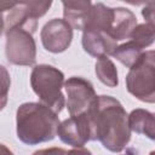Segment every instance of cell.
<instances>
[{
  "label": "cell",
  "instance_id": "6da1fadb",
  "mask_svg": "<svg viewBox=\"0 0 155 155\" xmlns=\"http://www.w3.org/2000/svg\"><path fill=\"white\" fill-rule=\"evenodd\" d=\"M87 114L91 124V140H99L113 153H120L127 147L131 139L128 114L117 99L98 96Z\"/></svg>",
  "mask_w": 155,
  "mask_h": 155
},
{
  "label": "cell",
  "instance_id": "7a4b0ae2",
  "mask_svg": "<svg viewBox=\"0 0 155 155\" xmlns=\"http://www.w3.org/2000/svg\"><path fill=\"white\" fill-rule=\"evenodd\" d=\"M59 125L57 113L41 103H23L16 113L17 137L28 145L52 140L57 136Z\"/></svg>",
  "mask_w": 155,
  "mask_h": 155
},
{
  "label": "cell",
  "instance_id": "3957f363",
  "mask_svg": "<svg viewBox=\"0 0 155 155\" xmlns=\"http://www.w3.org/2000/svg\"><path fill=\"white\" fill-rule=\"evenodd\" d=\"M30 85L41 104L57 114L62 111L67 102L62 92L64 74L58 68L50 64L35 65L30 74Z\"/></svg>",
  "mask_w": 155,
  "mask_h": 155
},
{
  "label": "cell",
  "instance_id": "277c9868",
  "mask_svg": "<svg viewBox=\"0 0 155 155\" xmlns=\"http://www.w3.org/2000/svg\"><path fill=\"white\" fill-rule=\"evenodd\" d=\"M2 33L11 29L22 28L35 33L38 28V19L42 17L51 7V1H19L8 2L2 1Z\"/></svg>",
  "mask_w": 155,
  "mask_h": 155
},
{
  "label": "cell",
  "instance_id": "5b68a950",
  "mask_svg": "<svg viewBox=\"0 0 155 155\" xmlns=\"http://www.w3.org/2000/svg\"><path fill=\"white\" fill-rule=\"evenodd\" d=\"M127 91L144 103H155V50L143 52L126 75Z\"/></svg>",
  "mask_w": 155,
  "mask_h": 155
},
{
  "label": "cell",
  "instance_id": "8992f818",
  "mask_svg": "<svg viewBox=\"0 0 155 155\" xmlns=\"http://www.w3.org/2000/svg\"><path fill=\"white\" fill-rule=\"evenodd\" d=\"M5 54L11 64L30 67L35 63L36 44L31 31L16 28L5 33Z\"/></svg>",
  "mask_w": 155,
  "mask_h": 155
},
{
  "label": "cell",
  "instance_id": "52a82bcc",
  "mask_svg": "<svg viewBox=\"0 0 155 155\" xmlns=\"http://www.w3.org/2000/svg\"><path fill=\"white\" fill-rule=\"evenodd\" d=\"M64 88L68 97L65 104L70 116L88 113L98 98L93 85L80 76L69 78L64 82Z\"/></svg>",
  "mask_w": 155,
  "mask_h": 155
},
{
  "label": "cell",
  "instance_id": "ba28073f",
  "mask_svg": "<svg viewBox=\"0 0 155 155\" xmlns=\"http://www.w3.org/2000/svg\"><path fill=\"white\" fill-rule=\"evenodd\" d=\"M40 38L46 51L51 53H61L71 44L73 28L64 19L53 18L42 27Z\"/></svg>",
  "mask_w": 155,
  "mask_h": 155
},
{
  "label": "cell",
  "instance_id": "9c48e42d",
  "mask_svg": "<svg viewBox=\"0 0 155 155\" xmlns=\"http://www.w3.org/2000/svg\"><path fill=\"white\" fill-rule=\"evenodd\" d=\"M57 136L68 145L82 148L88 140H91V124L88 114L85 113L65 119L61 122Z\"/></svg>",
  "mask_w": 155,
  "mask_h": 155
},
{
  "label": "cell",
  "instance_id": "30bf717a",
  "mask_svg": "<svg viewBox=\"0 0 155 155\" xmlns=\"http://www.w3.org/2000/svg\"><path fill=\"white\" fill-rule=\"evenodd\" d=\"M81 44L85 52L96 58H102L113 54V52L117 47L116 41L108 33L97 29L84 30Z\"/></svg>",
  "mask_w": 155,
  "mask_h": 155
},
{
  "label": "cell",
  "instance_id": "8fae6325",
  "mask_svg": "<svg viewBox=\"0 0 155 155\" xmlns=\"http://www.w3.org/2000/svg\"><path fill=\"white\" fill-rule=\"evenodd\" d=\"M63 5V19L69 23L73 29L84 31L87 27L92 2L90 0H75V1H62Z\"/></svg>",
  "mask_w": 155,
  "mask_h": 155
},
{
  "label": "cell",
  "instance_id": "7c38bea8",
  "mask_svg": "<svg viewBox=\"0 0 155 155\" xmlns=\"http://www.w3.org/2000/svg\"><path fill=\"white\" fill-rule=\"evenodd\" d=\"M137 27V18L134 13L125 7H115L114 16L109 30V35L115 41H121L130 38L133 29Z\"/></svg>",
  "mask_w": 155,
  "mask_h": 155
},
{
  "label": "cell",
  "instance_id": "4fadbf2b",
  "mask_svg": "<svg viewBox=\"0 0 155 155\" xmlns=\"http://www.w3.org/2000/svg\"><path fill=\"white\" fill-rule=\"evenodd\" d=\"M128 122L131 131L155 140V113L140 108L134 109L128 115Z\"/></svg>",
  "mask_w": 155,
  "mask_h": 155
},
{
  "label": "cell",
  "instance_id": "5bb4252c",
  "mask_svg": "<svg viewBox=\"0 0 155 155\" xmlns=\"http://www.w3.org/2000/svg\"><path fill=\"white\" fill-rule=\"evenodd\" d=\"M94 71L101 82L108 87H116L119 85L117 70L113 61L108 57L98 58L94 65Z\"/></svg>",
  "mask_w": 155,
  "mask_h": 155
},
{
  "label": "cell",
  "instance_id": "9a60e30c",
  "mask_svg": "<svg viewBox=\"0 0 155 155\" xmlns=\"http://www.w3.org/2000/svg\"><path fill=\"white\" fill-rule=\"evenodd\" d=\"M142 54H143L142 48L136 42H133L131 40V41H127V42L117 46L111 56L114 58H116L119 62H121L125 67L132 68L139 61Z\"/></svg>",
  "mask_w": 155,
  "mask_h": 155
},
{
  "label": "cell",
  "instance_id": "2e32d148",
  "mask_svg": "<svg viewBox=\"0 0 155 155\" xmlns=\"http://www.w3.org/2000/svg\"><path fill=\"white\" fill-rule=\"evenodd\" d=\"M130 38L140 48L149 47L155 42V25L150 23L137 24V27L131 33Z\"/></svg>",
  "mask_w": 155,
  "mask_h": 155
},
{
  "label": "cell",
  "instance_id": "e0dca14e",
  "mask_svg": "<svg viewBox=\"0 0 155 155\" xmlns=\"http://www.w3.org/2000/svg\"><path fill=\"white\" fill-rule=\"evenodd\" d=\"M142 16L147 23L155 25V1H148L142 8Z\"/></svg>",
  "mask_w": 155,
  "mask_h": 155
},
{
  "label": "cell",
  "instance_id": "ac0fdd59",
  "mask_svg": "<svg viewBox=\"0 0 155 155\" xmlns=\"http://www.w3.org/2000/svg\"><path fill=\"white\" fill-rule=\"evenodd\" d=\"M33 155H69L68 150L63 149V148H46V149H40L33 153Z\"/></svg>",
  "mask_w": 155,
  "mask_h": 155
},
{
  "label": "cell",
  "instance_id": "d6986e66",
  "mask_svg": "<svg viewBox=\"0 0 155 155\" xmlns=\"http://www.w3.org/2000/svg\"><path fill=\"white\" fill-rule=\"evenodd\" d=\"M68 154L69 155H92V153L85 148H74L71 150H68Z\"/></svg>",
  "mask_w": 155,
  "mask_h": 155
},
{
  "label": "cell",
  "instance_id": "ffe728a7",
  "mask_svg": "<svg viewBox=\"0 0 155 155\" xmlns=\"http://www.w3.org/2000/svg\"><path fill=\"white\" fill-rule=\"evenodd\" d=\"M1 155H13V153L5 144H1Z\"/></svg>",
  "mask_w": 155,
  "mask_h": 155
},
{
  "label": "cell",
  "instance_id": "44dd1931",
  "mask_svg": "<svg viewBox=\"0 0 155 155\" xmlns=\"http://www.w3.org/2000/svg\"><path fill=\"white\" fill-rule=\"evenodd\" d=\"M137 154V151L133 149V148H130V149H127L124 154H121V155H136Z\"/></svg>",
  "mask_w": 155,
  "mask_h": 155
},
{
  "label": "cell",
  "instance_id": "7402d4cb",
  "mask_svg": "<svg viewBox=\"0 0 155 155\" xmlns=\"http://www.w3.org/2000/svg\"><path fill=\"white\" fill-rule=\"evenodd\" d=\"M149 155H155V150H153V151H150V154Z\"/></svg>",
  "mask_w": 155,
  "mask_h": 155
}]
</instances>
